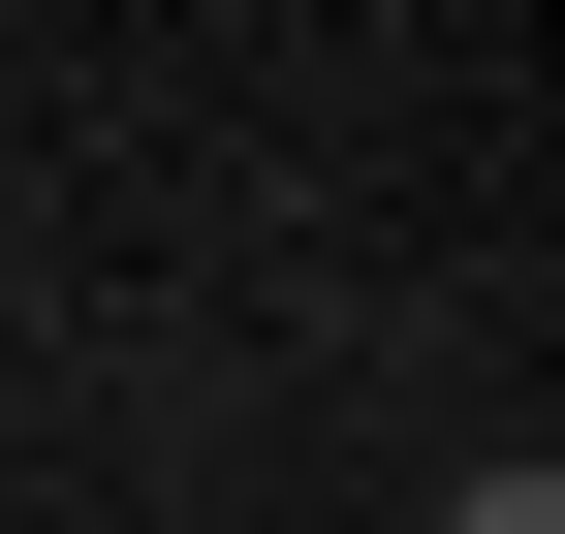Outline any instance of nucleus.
Returning a JSON list of instances; mask_svg holds the SVG:
<instances>
[{"label": "nucleus", "instance_id": "nucleus-1", "mask_svg": "<svg viewBox=\"0 0 565 534\" xmlns=\"http://www.w3.org/2000/svg\"><path fill=\"white\" fill-rule=\"evenodd\" d=\"M440 534H565V472H534V440H503V472H471V503H440Z\"/></svg>", "mask_w": 565, "mask_h": 534}]
</instances>
